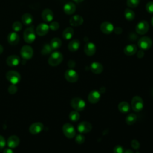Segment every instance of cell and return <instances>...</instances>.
<instances>
[{"label":"cell","instance_id":"1","mask_svg":"<svg viewBox=\"0 0 153 153\" xmlns=\"http://www.w3.org/2000/svg\"><path fill=\"white\" fill-rule=\"evenodd\" d=\"M63 60V55L59 51H54L51 54L48 58V63L51 66L59 65Z\"/></svg>","mask_w":153,"mask_h":153},{"label":"cell","instance_id":"2","mask_svg":"<svg viewBox=\"0 0 153 153\" xmlns=\"http://www.w3.org/2000/svg\"><path fill=\"white\" fill-rule=\"evenodd\" d=\"M36 38L35 32L33 26L27 27L23 32V39L27 44H32L34 42Z\"/></svg>","mask_w":153,"mask_h":153},{"label":"cell","instance_id":"3","mask_svg":"<svg viewBox=\"0 0 153 153\" xmlns=\"http://www.w3.org/2000/svg\"><path fill=\"white\" fill-rule=\"evenodd\" d=\"M143 101L142 97L139 96H134L131 102V106L134 112H140L143 108Z\"/></svg>","mask_w":153,"mask_h":153},{"label":"cell","instance_id":"4","mask_svg":"<svg viewBox=\"0 0 153 153\" xmlns=\"http://www.w3.org/2000/svg\"><path fill=\"white\" fill-rule=\"evenodd\" d=\"M71 105L72 108L76 111H81L85 107V101L80 97H74L71 100Z\"/></svg>","mask_w":153,"mask_h":153},{"label":"cell","instance_id":"5","mask_svg":"<svg viewBox=\"0 0 153 153\" xmlns=\"http://www.w3.org/2000/svg\"><path fill=\"white\" fill-rule=\"evenodd\" d=\"M6 78L12 84H16L19 83L21 79L20 74L15 71H10L7 72L6 74Z\"/></svg>","mask_w":153,"mask_h":153},{"label":"cell","instance_id":"6","mask_svg":"<svg viewBox=\"0 0 153 153\" xmlns=\"http://www.w3.org/2000/svg\"><path fill=\"white\" fill-rule=\"evenodd\" d=\"M22 57L25 60L30 59L33 55V50L32 47L28 45H23L20 50Z\"/></svg>","mask_w":153,"mask_h":153},{"label":"cell","instance_id":"7","mask_svg":"<svg viewBox=\"0 0 153 153\" xmlns=\"http://www.w3.org/2000/svg\"><path fill=\"white\" fill-rule=\"evenodd\" d=\"M62 130L64 135L69 139H72L75 136V130L74 126L70 123L65 124L63 126Z\"/></svg>","mask_w":153,"mask_h":153},{"label":"cell","instance_id":"8","mask_svg":"<svg viewBox=\"0 0 153 153\" xmlns=\"http://www.w3.org/2000/svg\"><path fill=\"white\" fill-rule=\"evenodd\" d=\"M149 25L147 21L142 20L139 22L136 26V32L139 35L145 34L149 30Z\"/></svg>","mask_w":153,"mask_h":153},{"label":"cell","instance_id":"9","mask_svg":"<svg viewBox=\"0 0 153 153\" xmlns=\"http://www.w3.org/2000/svg\"><path fill=\"white\" fill-rule=\"evenodd\" d=\"M152 40L148 36H143L140 38L138 41L137 44L139 48L142 50H148L152 45Z\"/></svg>","mask_w":153,"mask_h":153},{"label":"cell","instance_id":"10","mask_svg":"<svg viewBox=\"0 0 153 153\" xmlns=\"http://www.w3.org/2000/svg\"><path fill=\"white\" fill-rule=\"evenodd\" d=\"M65 78L69 82H75L78 79V75L75 70L69 69L65 72Z\"/></svg>","mask_w":153,"mask_h":153},{"label":"cell","instance_id":"11","mask_svg":"<svg viewBox=\"0 0 153 153\" xmlns=\"http://www.w3.org/2000/svg\"><path fill=\"white\" fill-rule=\"evenodd\" d=\"M101 97V94L99 91L93 90L91 91L88 95V100L91 104H95L97 103Z\"/></svg>","mask_w":153,"mask_h":153},{"label":"cell","instance_id":"12","mask_svg":"<svg viewBox=\"0 0 153 153\" xmlns=\"http://www.w3.org/2000/svg\"><path fill=\"white\" fill-rule=\"evenodd\" d=\"M92 129L91 124L88 121H82L79 123L77 127V130L80 133H87Z\"/></svg>","mask_w":153,"mask_h":153},{"label":"cell","instance_id":"13","mask_svg":"<svg viewBox=\"0 0 153 153\" xmlns=\"http://www.w3.org/2000/svg\"><path fill=\"white\" fill-rule=\"evenodd\" d=\"M49 26L47 24L45 23H41L37 26L35 30V32L38 35L42 36L47 34V33L49 31Z\"/></svg>","mask_w":153,"mask_h":153},{"label":"cell","instance_id":"14","mask_svg":"<svg viewBox=\"0 0 153 153\" xmlns=\"http://www.w3.org/2000/svg\"><path fill=\"white\" fill-rule=\"evenodd\" d=\"M44 128V125L40 122H36L33 123L29 127V130L31 134H36L41 132Z\"/></svg>","mask_w":153,"mask_h":153},{"label":"cell","instance_id":"15","mask_svg":"<svg viewBox=\"0 0 153 153\" xmlns=\"http://www.w3.org/2000/svg\"><path fill=\"white\" fill-rule=\"evenodd\" d=\"M100 30L105 34H110L114 31L113 25L109 22H104L100 25Z\"/></svg>","mask_w":153,"mask_h":153},{"label":"cell","instance_id":"16","mask_svg":"<svg viewBox=\"0 0 153 153\" xmlns=\"http://www.w3.org/2000/svg\"><path fill=\"white\" fill-rule=\"evenodd\" d=\"M96 48L95 45L91 42L86 43L84 48V53L88 56H92L94 55L96 53Z\"/></svg>","mask_w":153,"mask_h":153},{"label":"cell","instance_id":"17","mask_svg":"<svg viewBox=\"0 0 153 153\" xmlns=\"http://www.w3.org/2000/svg\"><path fill=\"white\" fill-rule=\"evenodd\" d=\"M7 41L10 45H16L19 43L20 41L19 35L17 33V32H12L8 35Z\"/></svg>","mask_w":153,"mask_h":153},{"label":"cell","instance_id":"18","mask_svg":"<svg viewBox=\"0 0 153 153\" xmlns=\"http://www.w3.org/2000/svg\"><path fill=\"white\" fill-rule=\"evenodd\" d=\"M41 17L44 22H50L53 19V12L49 8H45L42 11Z\"/></svg>","mask_w":153,"mask_h":153},{"label":"cell","instance_id":"19","mask_svg":"<svg viewBox=\"0 0 153 153\" xmlns=\"http://www.w3.org/2000/svg\"><path fill=\"white\" fill-rule=\"evenodd\" d=\"M20 62V57L17 55H11L8 56L6 60V63L8 66L14 67L17 66Z\"/></svg>","mask_w":153,"mask_h":153},{"label":"cell","instance_id":"20","mask_svg":"<svg viewBox=\"0 0 153 153\" xmlns=\"http://www.w3.org/2000/svg\"><path fill=\"white\" fill-rule=\"evenodd\" d=\"M20 143V139L16 135L11 136L7 140V145L10 148H16Z\"/></svg>","mask_w":153,"mask_h":153},{"label":"cell","instance_id":"21","mask_svg":"<svg viewBox=\"0 0 153 153\" xmlns=\"http://www.w3.org/2000/svg\"><path fill=\"white\" fill-rule=\"evenodd\" d=\"M90 70L95 74H99L103 71V65L99 62H94L90 65Z\"/></svg>","mask_w":153,"mask_h":153},{"label":"cell","instance_id":"22","mask_svg":"<svg viewBox=\"0 0 153 153\" xmlns=\"http://www.w3.org/2000/svg\"><path fill=\"white\" fill-rule=\"evenodd\" d=\"M76 10V6L72 2H68L63 6V11L65 14L71 15L75 13Z\"/></svg>","mask_w":153,"mask_h":153},{"label":"cell","instance_id":"23","mask_svg":"<svg viewBox=\"0 0 153 153\" xmlns=\"http://www.w3.org/2000/svg\"><path fill=\"white\" fill-rule=\"evenodd\" d=\"M83 23V18L79 15L72 16L69 20V23L72 26H78Z\"/></svg>","mask_w":153,"mask_h":153},{"label":"cell","instance_id":"24","mask_svg":"<svg viewBox=\"0 0 153 153\" xmlns=\"http://www.w3.org/2000/svg\"><path fill=\"white\" fill-rule=\"evenodd\" d=\"M137 51V47L134 44H129L124 48V53L127 56H133Z\"/></svg>","mask_w":153,"mask_h":153},{"label":"cell","instance_id":"25","mask_svg":"<svg viewBox=\"0 0 153 153\" xmlns=\"http://www.w3.org/2000/svg\"><path fill=\"white\" fill-rule=\"evenodd\" d=\"M79 45H80V42L79 40L76 39H74L69 42V43L68 44V47L69 51L72 52H74V51H76L79 48Z\"/></svg>","mask_w":153,"mask_h":153},{"label":"cell","instance_id":"26","mask_svg":"<svg viewBox=\"0 0 153 153\" xmlns=\"http://www.w3.org/2000/svg\"><path fill=\"white\" fill-rule=\"evenodd\" d=\"M33 17L30 13H26L23 14L22 16V23L26 26L30 25L33 22Z\"/></svg>","mask_w":153,"mask_h":153},{"label":"cell","instance_id":"27","mask_svg":"<svg viewBox=\"0 0 153 153\" xmlns=\"http://www.w3.org/2000/svg\"><path fill=\"white\" fill-rule=\"evenodd\" d=\"M118 110L121 113H127L130 110V106L127 102H121L118 105Z\"/></svg>","mask_w":153,"mask_h":153},{"label":"cell","instance_id":"28","mask_svg":"<svg viewBox=\"0 0 153 153\" xmlns=\"http://www.w3.org/2000/svg\"><path fill=\"white\" fill-rule=\"evenodd\" d=\"M74 33V29L72 27H66L63 30L62 33V36L65 39H67V40L70 39L73 36Z\"/></svg>","mask_w":153,"mask_h":153},{"label":"cell","instance_id":"29","mask_svg":"<svg viewBox=\"0 0 153 153\" xmlns=\"http://www.w3.org/2000/svg\"><path fill=\"white\" fill-rule=\"evenodd\" d=\"M50 45L53 50H57L62 45V41L59 38H53L50 42Z\"/></svg>","mask_w":153,"mask_h":153},{"label":"cell","instance_id":"30","mask_svg":"<svg viewBox=\"0 0 153 153\" xmlns=\"http://www.w3.org/2000/svg\"><path fill=\"white\" fill-rule=\"evenodd\" d=\"M125 120L127 124L132 125L136 123L137 120V116L133 113H130L126 117Z\"/></svg>","mask_w":153,"mask_h":153},{"label":"cell","instance_id":"31","mask_svg":"<svg viewBox=\"0 0 153 153\" xmlns=\"http://www.w3.org/2000/svg\"><path fill=\"white\" fill-rule=\"evenodd\" d=\"M124 16L125 18L128 20V21H131L133 20L134 17H135V13L134 12L131 10V9L127 8L124 11Z\"/></svg>","mask_w":153,"mask_h":153},{"label":"cell","instance_id":"32","mask_svg":"<svg viewBox=\"0 0 153 153\" xmlns=\"http://www.w3.org/2000/svg\"><path fill=\"white\" fill-rule=\"evenodd\" d=\"M79 117H80V115L78 113V112L76 111H73L71 112L69 115V118L70 119L71 121L74 122L77 121L79 119Z\"/></svg>","mask_w":153,"mask_h":153},{"label":"cell","instance_id":"33","mask_svg":"<svg viewBox=\"0 0 153 153\" xmlns=\"http://www.w3.org/2000/svg\"><path fill=\"white\" fill-rule=\"evenodd\" d=\"M52 48L51 47L50 44H45L41 50V54L42 55H47L49 54L51 51H52Z\"/></svg>","mask_w":153,"mask_h":153},{"label":"cell","instance_id":"34","mask_svg":"<svg viewBox=\"0 0 153 153\" xmlns=\"http://www.w3.org/2000/svg\"><path fill=\"white\" fill-rule=\"evenodd\" d=\"M22 27H23L22 23L19 21H16L12 25V28L14 32H19L20 30H21Z\"/></svg>","mask_w":153,"mask_h":153},{"label":"cell","instance_id":"35","mask_svg":"<svg viewBox=\"0 0 153 153\" xmlns=\"http://www.w3.org/2000/svg\"><path fill=\"white\" fill-rule=\"evenodd\" d=\"M140 2V0H127V5L130 8H136Z\"/></svg>","mask_w":153,"mask_h":153},{"label":"cell","instance_id":"36","mask_svg":"<svg viewBox=\"0 0 153 153\" xmlns=\"http://www.w3.org/2000/svg\"><path fill=\"white\" fill-rule=\"evenodd\" d=\"M49 26V28L51 30H53V31H55V30H57L59 29V27H60V25H59V23L57 22H52Z\"/></svg>","mask_w":153,"mask_h":153},{"label":"cell","instance_id":"37","mask_svg":"<svg viewBox=\"0 0 153 153\" xmlns=\"http://www.w3.org/2000/svg\"><path fill=\"white\" fill-rule=\"evenodd\" d=\"M75 142L78 144H82L85 141V137L84 136L81 134H78L76 137H75Z\"/></svg>","mask_w":153,"mask_h":153},{"label":"cell","instance_id":"38","mask_svg":"<svg viewBox=\"0 0 153 153\" xmlns=\"http://www.w3.org/2000/svg\"><path fill=\"white\" fill-rule=\"evenodd\" d=\"M145 8L148 13L153 14V1L148 2L146 5Z\"/></svg>","mask_w":153,"mask_h":153},{"label":"cell","instance_id":"39","mask_svg":"<svg viewBox=\"0 0 153 153\" xmlns=\"http://www.w3.org/2000/svg\"><path fill=\"white\" fill-rule=\"evenodd\" d=\"M17 88L15 84H11L8 87V91L9 92V93L13 94H15L17 92Z\"/></svg>","mask_w":153,"mask_h":153},{"label":"cell","instance_id":"40","mask_svg":"<svg viewBox=\"0 0 153 153\" xmlns=\"http://www.w3.org/2000/svg\"><path fill=\"white\" fill-rule=\"evenodd\" d=\"M131 145L134 149H138L140 147L139 142L136 139H133L131 141Z\"/></svg>","mask_w":153,"mask_h":153},{"label":"cell","instance_id":"41","mask_svg":"<svg viewBox=\"0 0 153 153\" xmlns=\"http://www.w3.org/2000/svg\"><path fill=\"white\" fill-rule=\"evenodd\" d=\"M124 149L121 145H116L113 150L114 153H124Z\"/></svg>","mask_w":153,"mask_h":153},{"label":"cell","instance_id":"42","mask_svg":"<svg viewBox=\"0 0 153 153\" xmlns=\"http://www.w3.org/2000/svg\"><path fill=\"white\" fill-rule=\"evenodd\" d=\"M5 138L0 135V149H2L3 148H4V146H5Z\"/></svg>","mask_w":153,"mask_h":153},{"label":"cell","instance_id":"43","mask_svg":"<svg viewBox=\"0 0 153 153\" xmlns=\"http://www.w3.org/2000/svg\"><path fill=\"white\" fill-rule=\"evenodd\" d=\"M114 32H115L116 34L120 35V34H121V33H122L123 29H122V28H121V27H115V28L114 29Z\"/></svg>","mask_w":153,"mask_h":153},{"label":"cell","instance_id":"44","mask_svg":"<svg viewBox=\"0 0 153 153\" xmlns=\"http://www.w3.org/2000/svg\"><path fill=\"white\" fill-rule=\"evenodd\" d=\"M68 66H69V68H72L75 67V62L74 60H71L68 61Z\"/></svg>","mask_w":153,"mask_h":153},{"label":"cell","instance_id":"45","mask_svg":"<svg viewBox=\"0 0 153 153\" xmlns=\"http://www.w3.org/2000/svg\"><path fill=\"white\" fill-rule=\"evenodd\" d=\"M144 56V52L142 50H139L137 53V57L138 58H142Z\"/></svg>","mask_w":153,"mask_h":153},{"label":"cell","instance_id":"46","mask_svg":"<svg viewBox=\"0 0 153 153\" xmlns=\"http://www.w3.org/2000/svg\"><path fill=\"white\" fill-rule=\"evenodd\" d=\"M3 153H14L13 151L10 148H6L4 150Z\"/></svg>","mask_w":153,"mask_h":153},{"label":"cell","instance_id":"47","mask_svg":"<svg viewBox=\"0 0 153 153\" xmlns=\"http://www.w3.org/2000/svg\"><path fill=\"white\" fill-rule=\"evenodd\" d=\"M3 51H4V48H3L2 45L0 44V54H1L2 53Z\"/></svg>","mask_w":153,"mask_h":153},{"label":"cell","instance_id":"48","mask_svg":"<svg viewBox=\"0 0 153 153\" xmlns=\"http://www.w3.org/2000/svg\"><path fill=\"white\" fill-rule=\"evenodd\" d=\"M124 153H133V152L130 149H127V150H126L125 151H124Z\"/></svg>","mask_w":153,"mask_h":153},{"label":"cell","instance_id":"49","mask_svg":"<svg viewBox=\"0 0 153 153\" xmlns=\"http://www.w3.org/2000/svg\"><path fill=\"white\" fill-rule=\"evenodd\" d=\"M75 2H76V3H79V2H82L84 0H74Z\"/></svg>","mask_w":153,"mask_h":153},{"label":"cell","instance_id":"50","mask_svg":"<svg viewBox=\"0 0 153 153\" xmlns=\"http://www.w3.org/2000/svg\"><path fill=\"white\" fill-rule=\"evenodd\" d=\"M151 25H152V26H153V17H152V19H151Z\"/></svg>","mask_w":153,"mask_h":153},{"label":"cell","instance_id":"51","mask_svg":"<svg viewBox=\"0 0 153 153\" xmlns=\"http://www.w3.org/2000/svg\"><path fill=\"white\" fill-rule=\"evenodd\" d=\"M152 94H153V91H152Z\"/></svg>","mask_w":153,"mask_h":153}]
</instances>
